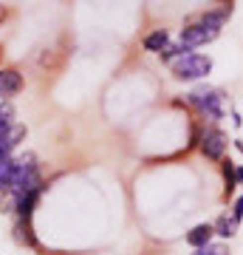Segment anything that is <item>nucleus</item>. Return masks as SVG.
<instances>
[{
    "label": "nucleus",
    "mask_w": 243,
    "mask_h": 255,
    "mask_svg": "<svg viewBox=\"0 0 243 255\" xmlns=\"http://www.w3.org/2000/svg\"><path fill=\"white\" fill-rule=\"evenodd\" d=\"M212 71V60L204 54H184L172 63V74L178 80H198V77H207Z\"/></svg>",
    "instance_id": "1"
},
{
    "label": "nucleus",
    "mask_w": 243,
    "mask_h": 255,
    "mask_svg": "<svg viewBox=\"0 0 243 255\" xmlns=\"http://www.w3.org/2000/svg\"><path fill=\"white\" fill-rule=\"evenodd\" d=\"M189 102L195 105V108L204 114L207 119H221L224 117V105H221V94L215 88H207V85H201L195 91L189 94Z\"/></svg>",
    "instance_id": "2"
},
{
    "label": "nucleus",
    "mask_w": 243,
    "mask_h": 255,
    "mask_svg": "<svg viewBox=\"0 0 243 255\" xmlns=\"http://www.w3.org/2000/svg\"><path fill=\"white\" fill-rule=\"evenodd\" d=\"M215 37H218L215 28H207V26H201V23H195V26H187L181 31V46L187 48V51H192V48L204 46V43L215 40Z\"/></svg>",
    "instance_id": "3"
},
{
    "label": "nucleus",
    "mask_w": 243,
    "mask_h": 255,
    "mask_svg": "<svg viewBox=\"0 0 243 255\" xmlns=\"http://www.w3.org/2000/svg\"><path fill=\"white\" fill-rule=\"evenodd\" d=\"M201 150L207 159H221L226 153V136L221 130H207L204 139H201Z\"/></svg>",
    "instance_id": "4"
},
{
    "label": "nucleus",
    "mask_w": 243,
    "mask_h": 255,
    "mask_svg": "<svg viewBox=\"0 0 243 255\" xmlns=\"http://www.w3.org/2000/svg\"><path fill=\"white\" fill-rule=\"evenodd\" d=\"M26 136V125H11L3 136H0V159H9V153L20 145V139Z\"/></svg>",
    "instance_id": "5"
},
{
    "label": "nucleus",
    "mask_w": 243,
    "mask_h": 255,
    "mask_svg": "<svg viewBox=\"0 0 243 255\" xmlns=\"http://www.w3.org/2000/svg\"><path fill=\"white\" fill-rule=\"evenodd\" d=\"M212 236H215V227H212V224H198V227H192L187 233V241L195 247V250H201V247H207L209 241H212Z\"/></svg>",
    "instance_id": "6"
},
{
    "label": "nucleus",
    "mask_w": 243,
    "mask_h": 255,
    "mask_svg": "<svg viewBox=\"0 0 243 255\" xmlns=\"http://www.w3.org/2000/svg\"><path fill=\"white\" fill-rule=\"evenodd\" d=\"M23 88V77L17 71H0V94L3 97H11Z\"/></svg>",
    "instance_id": "7"
},
{
    "label": "nucleus",
    "mask_w": 243,
    "mask_h": 255,
    "mask_svg": "<svg viewBox=\"0 0 243 255\" xmlns=\"http://www.w3.org/2000/svg\"><path fill=\"white\" fill-rule=\"evenodd\" d=\"M167 46H170V34H167L164 28H159V31H153V34L144 37V48H147V51H156V54H162Z\"/></svg>",
    "instance_id": "8"
},
{
    "label": "nucleus",
    "mask_w": 243,
    "mask_h": 255,
    "mask_svg": "<svg viewBox=\"0 0 243 255\" xmlns=\"http://www.w3.org/2000/svg\"><path fill=\"white\" fill-rule=\"evenodd\" d=\"M212 227H215V233H218L221 238H232V236H235V230H238V221L229 219V216H221V219H218Z\"/></svg>",
    "instance_id": "9"
},
{
    "label": "nucleus",
    "mask_w": 243,
    "mask_h": 255,
    "mask_svg": "<svg viewBox=\"0 0 243 255\" xmlns=\"http://www.w3.org/2000/svg\"><path fill=\"white\" fill-rule=\"evenodd\" d=\"M192 255H229V250L224 244H207V247H201V250H195Z\"/></svg>",
    "instance_id": "10"
},
{
    "label": "nucleus",
    "mask_w": 243,
    "mask_h": 255,
    "mask_svg": "<svg viewBox=\"0 0 243 255\" xmlns=\"http://www.w3.org/2000/svg\"><path fill=\"white\" fill-rule=\"evenodd\" d=\"M11 128V105H0V136Z\"/></svg>",
    "instance_id": "11"
},
{
    "label": "nucleus",
    "mask_w": 243,
    "mask_h": 255,
    "mask_svg": "<svg viewBox=\"0 0 243 255\" xmlns=\"http://www.w3.org/2000/svg\"><path fill=\"white\" fill-rule=\"evenodd\" d=\"M11 167H14V159H0V184H6V179L11 176Z\"/></svg>",
    "instance_id": "12"
},
{
    "label": "nucleus",
    "mask_w": 243,
    "mask_h": 255,
    "mask_svg": "<svg viewBox=\"0 0 243 255\" xmlns=\"http://www.w3.org/2000/svg\"><path fill=\"white\" fill-rule=\"evenodd\" d=\"M232 219L241 224V219H243V196H238V201H235V207H232Z\"/></svg>",
    "instance_id": "13"
},
{
    "label": "nucleus",
    "mask_w": 243,
    "mask_h": 255,
    "mask_svg": "<svg viewBox=\"0 0 243 255\" xmlns=\"http://www.w3.org/2000/svg\"><path fill=\"white\" fill-rule=\"evenodd\" d=\"M235 182H238V184L243 182V167H241V164H238V167H235Z\"/></svg>",
    "instance_id": "14"
}]
</instances>
